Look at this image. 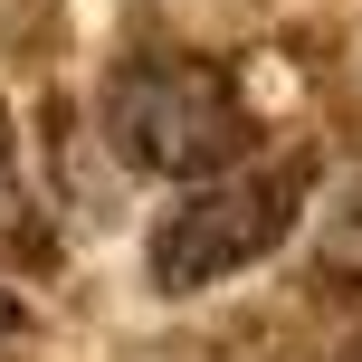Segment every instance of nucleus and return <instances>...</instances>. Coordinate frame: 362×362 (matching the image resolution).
Segmentation results:
<instances>
[{
    "label": "nucleus",
    "mask_w": 362,
    "mask_h": 362,
    "mask_svg": "<svg viewBox=\"0 0 362 362\" xmlns=\"http://www.w3.org/2000/svg\"><path fill=\"white\" fill-rule=\"evenodd\" d=\"M105 134L124 163L144 172H172V181H210L248 153V105H238L229 67L219 57H191V48H153V57H124L105 86Z\"/></svg>",
    "instance_id": "f257e3e1"
},
{
    "label": "nucleus",
    "mask_w": 362,
    "mask_h": 362,
    "mask_svg": "<svg viewBox=\"0 0 362 362\" xmlns=\"http://www.w3.org/2000/svg\"><path fill=\"white\" fill-rule=\"evenodd\" d=\"M296 210H305V163H257V172H210L191 200H172L153 229V286L163 296H200L219 276L257 267L267 248H286Z\"/></svg>",
    "instance_id": "f03ea898"
},
{
    "label": "nucleus",
    "mask_w": 362,
    "mask_h": 362,
    "mask_svg": "<svg viewBox=\"0 0 362 362\" xmlns=\"http://www.w3.org/2000/svg\"><path fill=\"white\" fill-rule=\"evenodd\" d=\"M19 325H29V315H19V296H0V344H10Z\"/></svg>",
    "instance_id": "7ed1b4c3"
}]
</instances>
